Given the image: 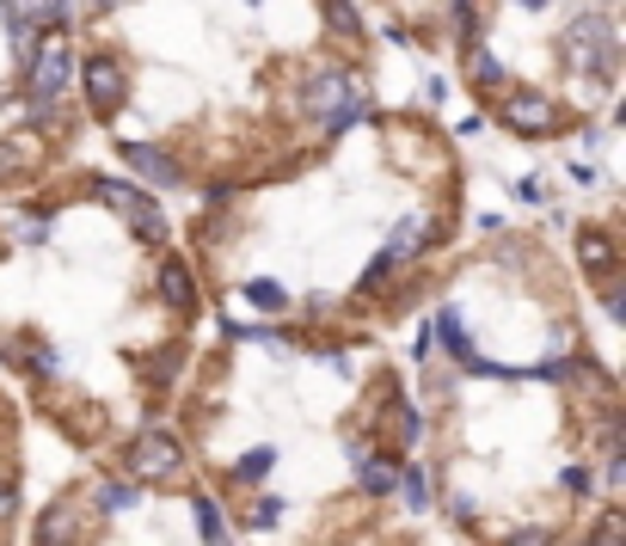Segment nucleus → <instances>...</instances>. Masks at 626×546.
Masks as SVG:
<instances>
[{"mask_svg": "<svg viewBox=\"0 0 626 546\" xmlns=\"http://www.w3.org/2000/svg\"><path fill=\"white\" fill-rule=\"evenodd\" d=\"M307 117H320L326 130H350V123L362 117V93L350 86L345 68H320L314 81H307Z\"/></svg>", "mask_w": 626, "mask_h": 546, "instance_id": "f257e3e1", "label": "nucleus"}, {"mask_svg": "<svg viewBox=\"0 0 626 546\" xmlns=\"http://www.w3.org/2000/svg\"><path fill=\"white\" fill-rule=\"evenodd\" d=\"M68 74H74V43H68L62 25H55V31H43L38 55H31V105L50 111L55 93L68 86Z\"/></svg>", "mask_w": 626, "mask_h": 546, "instance_id": "f03ea898", "label": "nucleus"}, {"mask_svg": "<svg viewBox=\"0 0 626 546\" xmlns=\"http://www.w3.org/2000/svg\"><path fill=\"white\" fill-rule=\"evenodd\" d=\"M93 197H99V203H111L117 215H130V227L142 234V240H166V215H161V203H154V197H142L135 185H117V178H99V185H93Z\"/></svg>", "mask_w": 626, "mask_h": 546, "instance_id": "7ed1b4c3", "label": "nucleus"}, {"mask_svg": "<svg viewBox=\"0 0 626 546\" xmlns=\"http://www.w3.org/2000/svg\"><path fill=\"white\" fill-rule=\"evenodd\" d=\"M178 461H185V454H178V442L161 436V430H147V436L130 442V473H135V480H173Z\"/></svg>", "mask_w": 626, "mask_h": 546, "instance_id": "20e7f679", "label": "nucleus"}, {"mask_svg": "<svg viewBox=\"0 0 626 546\" xmlns=\"http://www.w3.org/2000/svg\"><path fill=\"white\" fill-rule=\"evenodd\" d=\"M81 81H86V99H93L99 117H111V111L123 105V93H130V74H123L111 55H93V62L81 68Z\"/></svg>", "mask_w": 626, "mask_h": 546, "instance_id": "39448f33", "label": "nucleus"}, {"mask_svg": "<svg viewBox=\"0 0 626 546\" xmlns=\"http://www.w3.org/2000/svg\"><path fill=\"white\" fill-rule=\"evenodd\" d=\"M572 62L589 68V74H608V68H614V31L602 25V19H577V31H572Z\"/></svg>", "mask_w": 626, "mask_h": 546, "instance_id": "423d86ee", "label": "nucleus"}, {"mask_svg": "<svg viewBox=\"0 0 626 546\" xmlns=\"http://www.w3.org/2000/svg\"><path fill=\"white\" fill-rule=\"evenodd\" d=\"M504 117L516 123L522 135H553V130H560V105H553L546 93H516Z\"/></svg>", "mask_w": 626, "mask_h": 546, "instance_id": "0eeeda50", "label": "nucleus"}, {"mask_svg": "<svg viewBox=\"0 0 626 546\" xmlns=\"http://www.w3.org/2000/svg\"><path fill=\"white\" fill-rule=\"evenodd\" d=\"M74 534H81V509L74 504H55L38 516V546H74Z\"/></svg>", "mask_w": 626, "mask_h": 546, "instance_id": "6e6552de", "label": "nucleus"}, {"mask_svg": "<svg viewBox=\"0 0 626 546\" xmlns=\"http://www.w3.org/2000/svg\"><path fill=\"white\" fill-rule=\"evenodd\" d=\"M123 161H130L142 178H154V185H178V166L166 161L161 147H135V142H130V147H123Z\"/></svg>", "mask_w": 626, "mask_h": 546, "instance_id": "1a4fd4ad", "label": "nucleus"}, {"mask_svg": "<svg viewBox=\"0 0 626 546\" xmlns=\"http://www.w3.org/2000/svg\"><path fill=\"white\" fill-rule=\"evenodd\" d=\"M161 301L178 307V313H191V307H197V282H191L185 265H161Z\"/></svg>", "mask_w": 626, "mask_h": 546, "instance_id": "9d476101", "label": "nucleus"}, {"mask_svg": "<svg viewBox=\"0 0 626 546\" xmlns=\"http://www.w3.org/2000/svg\"><path fill=\"white\" fill-rule=\"evenodd\" d=\"M424 234H430V215H406L400 222V234H393V240H387V265H400V258H412L418 246H424Z\"/></svg>", "mask_w": 626, "mask_h": 546, "instance_id": "9b49d317", "label": "nucleus"}, {"mask_svg": "<svg viewBox=\"0 0 626 546\" xmlns=\"http://www.w3.org/2000/svg\"><path fill=\"white\" fill-rule=\"evenodd\" d=\"M393 480H400V473H393V461H381V454H362V461H357V485L369 497H387V492H393Z\"/></svg>", "mask_w": 626, "mask_h": 546, "instance_id": "f8f14e48", "label": "nucleus"}, {"mask_svg": "<svg viewBox=\"0 0 626 546\" xmlns=\"http://www.w3.org/2000/svg\"><path fill=\"white\" fill-rule=\"evenodd\" d=\"M577 258H584L596 277H608V270H614V240H608V234H596V227H584V234H577Z\"/></svg>", "mask_w": 626, "mask_h": 546, "instance_id": "ddd939ff", "label": "nucleus"}, {"mask_svg": "<svg viewBox=\"0 0 626 546\" xmlns=\"http://www.w3.org/2000/svg\"><path fill=\"white\" fill-rule=\"evenodd\" d=\"M7 7H13V19L19 25H31V19H38V25H62L68 19V0H7Z\"/></svg>", "mask_w": 626, "mask_h": 546, "instance_id": "4468645a", "label": "nucleus"}, {"mask_svg": "<svg viewBox=\"0 0 626 546\" xmlns=\"http://www.w3.org/2000/svg\"><path fill=\"white\" fill-rule=\"evenodd\" d=\"M466 68H473V81H480V86H497V81H504L497 55H485V50H473V55H466Z\"/></svg>", "mask_w": 626, "mask_h": 546, "instance_id": "2eb2a0df", "label": "nucleus"}, {"mask_svg": "<svg viewBox=\"0 0 626 546\" xmlns=\"http://www.w3.org/2000/svg\"><path fill=\"white\" fill-rule=\"evenodd\" d=\"M246 295H253L258 307H283V301H289V295H283V282H270V277H253V282H246Z\"/></svg>", "mask_w": 626, "mask_h": 546, "instance_id": "dca6fc26", "label": "nucleus"}, {"mask_svg": "<svg viewBox=\"0 0 626 546\" xmlns=\"http://www.w3.org/2000/svg\"><path fill=\"white\" fill-rule=\"evenodd\" d=\"M25 161H31V147H25V142H0V178H13Z\"/></svg>", "mask_w": 626, "mask_h": 546, "instance_id": "f3484780", "label": "nucleus"}, {"mask_svg": "<svg viewBox=\"0 0 626 546\" xmlns=\"http://www.w3.org/2000/svg\"><path fill=\"white\" fill-rule=\"evenodd\" d=\"M197 528H203V540H222V509L209 497H197Z\"/></svg>", "mask_w": 626, "mask_h": 546, "instance_id": "a211bd4d", "label": "nucleus"}, {"mask_svg": "<svg viewBox=\"0 0 626 546\" xmlns=\"http://www.w3.org/2000/svg\"><path fill=\"white\" fill-rule=\"evenodd\" d=\"M326 19H332L345 38H357V13H350V0H326Z\"/></svg>", "mask_w": 626, "mask_h": 546, "instance_id": "6ab92c4d", "label": "nucleus"}, {"mask_svg": "<svg viewBox=\"0 0 626 546\" xmlns=\"http://www.w3.org/2000/svg\"><path fill=\"white\" fill-rule=\"evenodd\" d=\"M270 461H277L270 449H253V454L240 461V480H265V473H270Z\"/></svg>", "mask_w": 626, "mask_h": 546, "instance_id": "aec40b11", "label": "nucleus"}, {"mask_svg": "<svg viewBox=\"0 0 626 546\" xmlns=\"http://www.w3.org/2000/svg\"><path fill=\"white\" fill-rule=\"evenodd\" d=\"M99 504H105V509H130L135 504V485H105V492H99Z\"/></svg>", "mask_w": 626, "mask_h": 546, "instance_id": "412c9836", "label": "nucleus"}, {"mask_svg": "<svg viewBox=\"0 0 626 546\" xmlns=\"http://www.w3.org/2000/svg\"><path fill=\"white\" fill-rule=\"evenodd\" d=\"M25 369H31V374H55V357H50L43 344H31V350H25Z\"/></svg>", "mask_w": 626, "mask_h": 546, "instance_id": "4be33fe9", "label": "nucleus"}, {"mask_svg": "<svg viewBox=\"0 0 626 546\" xmlns=\"http://www.w3.org/2000/svg\"><path fill=\"white\" fill-rule=\"evenodd\" d=\"M277 516H283V504L277 497H265V504L253 509V528H277Z\"/></svg>", "mask_w": 626, "mask_h": 546, "instance_id": "5701e85b", "label": "nucleus"}, {"mask_svg": "<svg viewBox=\"0 0 626 546\" xmlns=\"http://www.w3.org/2000/svg\"><path fill=\"white\" fill-rule=\"evenodd\" d=\"M510 546H553V534H546V528H528V534H516Z\"/></svg>", "mask_w": 626, "mask_h": 546, "instance_id": "b1692460", "label": "nucleus"}, {"mask_svg": "<svg viewBox=\"0 0 626 546\" xmlns=\"http://www.w3.org/2000/svg\"><path fill=\"white\" fill-rule=\"evenodd\" d=\"M7 509H13V492H7V485H0V516H7Z\"/></svg>", "mask_w": 626, "mask_h": 546, "instance_id": "393cba45", "label": "nucleus"}, {"mask_svg": "<svg viewBox=\"0 0 626 546\" xmlns=\"http://www.w3.org/2000/svg\"><path fill=\"white\" fill-rule=\"evenodd\" d=\"M522 7H541V0H522Z\"/></svg>", "mask_w": 626, "mask_h": 546, "instance_id": "a878e982", "label": "nucleus"}]
</instances>
